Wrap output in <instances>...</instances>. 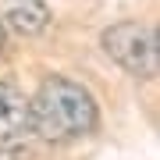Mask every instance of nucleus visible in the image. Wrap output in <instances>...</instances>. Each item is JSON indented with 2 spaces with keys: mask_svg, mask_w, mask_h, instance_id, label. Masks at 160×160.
<instances>
[{
  "mask_svg": "<svg viewBox=\"0 0 160 160\" xmlns=\"http://www.w3.org/2000/svg\"><path fill=\"white\" fill-rule=\"evenodd\" d=\"M29 121H32V135L43 142H71V139L96 132L100 107L82 82L50 75L29 100Z\"/></svg>",
  "mask_w": 160,
  "mask_h": 160,
  "instance_id": "1",
  "label": "nucleus"
},
{
  "mask_svg": "<svg viewBox=\"0 0 160 160\" xmlns=\"http://www.w3.org/2000/svg\"><path fill=\"white\" fill-rule=\"evenodd\" d=\"M36 142L29 121V96L11 78H0V153L25 160Z\"/></svg>",
  "mask_w": 160,
  "mask_h": 160,
  "instance_id": "3",
  "label": "nucleus"
},
{
  "mask_svg": "<svg viewBox=\"0 0 160 160\" xmlns=\"http://www.w3.org/2000/svg\"><path fill=\"white\" fill-rule=\"evenodd\" d=\"M103 53L114 64H121L135 78H157L160 71V50H157V32L142 22H114L100 36Z\"/></svg>",
  "mask_w": 160,
  "mask_h": 160,
  "instance_id": "2",
  "label": "nucleus"
},
{
  "mask_svg": "<svg viewBox=\"0 0 160 160\" xmlns=\"http://www.w3.org/2000/svg\"><path fill=\"white\" fill-rule=\"evenodd\" d=\"M4 43H7V29L0 25V50H4Z\"/></svg>",
  "mask_w": 160,
  "mask_h": 160,
  "instance_id": "5",
  "label": "nucleus"
},
{
  "mask_svg": "<svg viewBox=\"0 0 160 160\" xmlns=\"http://www.w3.org/2000/svg\"><path fill=\"white\" fill-rule=\"evenodd\" d=\"M0 25L18 36H39L50 25V7L43 0H0Z\"/></svg>",
  "mask_w": 160,
  "mask_h": 160,
  "instance_id": "4",
  "label": "nucleus"
}]
</instances>
